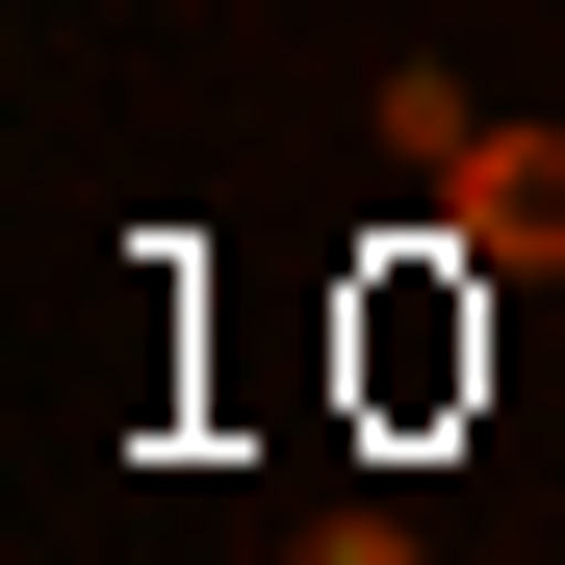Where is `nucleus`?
Listing matches in <instances>:
<instances>
[{"mask_svg":"<svg viewBox=\"0 0 565 565\" xmlns=\"http://www.w3.org/2000/svg\"><path fill=\"white\" fill-rule=\"evenodd\" d=\"M462 232H489V257H565V129H489V154H462Z\"/></svg>","mask_w":565,"mask_h":565,"instance_id":"f257e3e1","label":"nucleus"},{"mask_svg":"<svg viewBox=\"0 0 565 565\" xmlns=\"http://www.w3.org/2000/svg\"><path fill=\"white\" fill-rule=\"evenodd\" d=\"M334 565H412V540H334Z\"/></svg>","mask_w":565,"mask_h":565,"instance_id":"f03ea898","label":"nucleus"}]
</instances>
